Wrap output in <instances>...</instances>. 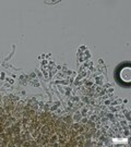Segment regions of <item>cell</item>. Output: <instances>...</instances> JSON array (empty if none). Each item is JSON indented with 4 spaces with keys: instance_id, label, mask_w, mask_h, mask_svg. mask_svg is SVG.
<instances>
[{
    "instance_id": "cell-1",
    "label": "cell",
    "mask_w": 131,
    "mask_h": 147,
    "mask_svg": "<svg viewBox=\"0 0 131 147\" xmlns=\"http://www.w3.org/2000/svg\"><path fill=\"white\" fill-rule=\"evenodd\" d=\"M120 76H121V79H122V81H125V82H130V80H131L130 69H129V68L122 69Z\"/></svg>"
}]
</instances>
